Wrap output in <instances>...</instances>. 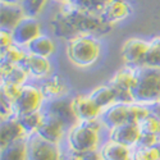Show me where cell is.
I'll return each instance as SVG.
<instances>
[{
  "mask_svg": "<svg viewBox=\"0 0 160 160\" xmlns=\"http://www.w3.org/2000/svg\"><path fill=\"white\" fill-rule=\"evenodd\" d=\"M17 119L28 137L31 135H35L37 132L40 124H41V121H42V113L36 112V113H30V114H23V115H18Z\"/></svg>",
  "mask_w": 160,
  "mask_h": 160,
  "instance_id": "484cf974",
  "label": "cell"
},
{
  "mask_svg": "<svg viewBox=\"0 0 160 160\" xmlns=\"http://www.w3.org/2000/svg\"><path fill=\"white\" fill-rule=\"evenodd\" d=\"M132 160H160V143L150 148L136 146L132 150Z\"/></svg>",
  "mask_w": 160,
  "mask_h": 160,
  "instance_id": "83f0119b",
  "label": "cell"
},
{
  "mask_svg": "<svg viewBox=\"0 0 160 160\" xmlns=\"http://www.w3.org/2000/svg\"><path fill=\"white\" fill-rule=\"evenodd\" d=\"M21 67L28 73L30 78H35L37 81L50 76L51 72V64L49 58L38 57L27 52L24 59L21 63Z\"/></svg>",
  "mask_w": 160,
  "mask_h": 160,
  "instance_id": "9a60e30c",
  "label": "cell"
},
{
  "mask_svg": "<svg viewBox=\"0 0 160 160\" xmlns=\"http://www.w3.org/2000/svg\"><path fill=\"white\" fill-rule=\"evenodd\" d=\"M23 86L19 85H14V83H8V82H2V96H4L5 99H8L9 101H12L14 104V101L18 99L21 91H22Z\"/></svg>",
  "mask_w": 160,
  "mask_h": 160,
  "instance_id": "1f68e13d",
  "label": "cell"
},
{
  "mask_svg": "<svg viewBox=\"0 0 160 160\" xmlns=\"http://www.w3.org/2000/svg\"><path fill=\"white\" fill-rule=\"evenodd\" d=\"M26 50H27V52L33 55L50 58L55 52V44L49 36L41 35L26 46Z\"/></svg>",
  "mask_w": 160,
  "mask_h": 160,
  "instance_id": "7402d4cb",
  "label": "cell"
},
{
  "mask_svg": "<svg viewBox=\"0 0 160 160\" xmlns=\"http://www.w3.org/2000/svg\"><path fill=\"white\" fill-rule=\"evenodd\" d=\"M141 136L140 126L136 123H124L109 129V140L135 149Z\"/></svg>",
  "mask_w": 160,
  "mask_h": 160,
  "instance_id": "4fadbf2b",
  "label": "cell"
},
{
  "mask_svg": "<svg viewBox=\"0 0 160 160\" xmlns=\"http://www.w3.org/2000/svg\"><path fill=\"white\" fill-rule=\"evenodd\" d=\"M57 2H59V3L63 5V4H71V3L74 2V0H57Z\"/></svg>",
  "mask_w": 160,
  "mask_h": 160,
  "instance_id": "74e56055",
  "label": "cell"
},
{
  "mask_svg": "<svg viewBox=\"0 0 160 160\" xmlns=\"http://www.w3.org/2000/svg\"><path fill=\"white\" fill-rule=\"evenodd\" d=\"M68 152L71 154L73 160H102L99 150H90V151H73L68 149Z\"/></svg>",
  "mask_w": 160,
  "mask_h": 160,
  "instance_id": "d6a6232c",
  "label": "cell"
},
{
  "mask_svg": "<svg viewBox=\"0 0 160 160\" xmlns=\"http://www.w3.org/2000/svg\"><path fill=\"white\" fill-rule=\"evenodd\" d=\"M0 76H2V82L14 83V85H19V86L27 85V81L30 79L28 73L22 68L21 64H18V65L2 64Z\"/></svg>",
  "mask_w": 160,
  "mask_h": 160,
  "instance_id": "44dd1931",
  "label": "cell"
},
{
  "mask_svg": "<svg viewBox=\"0 0 160 160\" xmlns=\"http://www.w3.org/2000/svg\"><path fill=\"white\" fill-rule=\"evenodd\" d=\"M104 128L100 119L90 122H79L67 132L68 149L73 151H90L99 150L100 132Z\"/></svg>",
  "mask_w": 160,
  "mask_h": 160,
  "instance_id": "277c9868",
  "label": "cell"
},
{
  "mask_svg": "<svg viewBox=\"0 0 160 160\" xmlns=\"http://www.w3.org/2000/svg\"><path fill=\"white\" fill-rule=\"evenodd\" d=\"M67 132L68 131L65 129V127L59 121L42 114V121L36 132V135H38L40 137H42L46 141L59 145Z\"/></svg>",
  "mask_w": 160,
  "mask_h": 160,
  "instance_id": "2e32d148",
  "label": "cell"
},
{
  "mask_svg": "<svg viewBox=\"0 0 160 160\" xmlns=\"http://www.w3.org/2000/svg\"><path fill=\"white\" fill-rule=\"evenodd\" d=\"M131 160H132V159H131Z\"/></svg>",
  "mask_w": 160,
  "mask_h": 160,
  "instance_id": "f35d334b",
  "label": "cell"
},
{
  "mask_svg": "<svg viewBox=\"0 0 160 160\" xmlns=\"http://www.w3.org/2000/svg\"><path fill=\"white\" fill-rule=\"evenodd\" d=\"M2 4H8V5H22L23 0H0Z\"/></svg>",
  "mask_w": 160,
  "mask_h": 160,
  "instance_id": "8d00e7d4",
  "label": "cell"
},
{
  "mask_svg": "<svg viewBox=\"0 0 160 160\" xmlns=\"http://www.w3.org/2000/svg\"><path fill=\"white\" fill-rule=\"evenodd\" d=\"M150 114V108L146 105H141L137 102H115L102 110L100 122L102 123L104 128L109 131L124 123L140 124V122H142Z\"/></svg>",
  "mask_w": 160,
  "mask_h": 160,
  "instance_id": "3957f363",
  "label": "cell"
},
{
  "mask_svg": "<svg viewBox=\"0 0 160 160\" xmlns=\"http://www.w3.org/2000/svg\"><path fill=\"white\" fill-rule=\"evenodd\" d=\"M37 86L41 90L45 100L68 96V87H67L63 79L58 76H49L46 78L40 79Z\"/></svg>",
  "mask_w": 160,
  "mask_h": 160,
  "instance_id": "ac0fdd59",
  "label": "cell"
},
{
  "mask_svg": "<svg viewBox=\"0 0 160 160\" xmlns=\"http://www.w3.org/2000/svg\"><path fill=\"white\" fill-rule=\"evenodd\" d=\"M51 28L57 37L69 41L78 36H100L108 33L112 26L98 13L78 9L72 4H63L51 21Z\"/></svg>",
  "mask_w": 160,
  "mask_h": 160,
  "instance_id": "6da1fadb",
  "label": "cell"
},
{
  "mask_svg": "<svg viewBox=\"0 0 160 160\" xmlns=\"http://www.w3.org/2000/svg\"><path fill=\"white\" fill-rule=\"evenodd\" d=\"M101 18L110 26L127 19L132 14V7L127 0H110L99 13Z\"/></svg>",
  "mask_w": 160,
  "mask_h": 160,
  "instance_id": "5bb4252c",
  "label": "cell"
},
{
  "mask_svg": "<svg viewBox=\"0 0 160 160\" xmlns=\"http://www.w3.org/2000/svg\"><path fill=\"white\" fill-rule=\"evenodd\" d=\"M72 105L78 122H90L100 119L102 109L90 98V95H78L72 98Z\"/></svg>",
  "mask_w": 160,
  "mask_h": 160,
  "instance_id": "7c38bea8",
  "label": "cell"
},
{
  "mask_svg": "<svg viewBox=\"0 0 160 160\" xmlns=\"http://www.w3.org/2000/svg\"><path fill=\"white\" fill-rule=\"evenodd\" d=\"M22 138H27V135L19 124L17 117L3 119L0 123V145L2 148Z\"/></svg>",
  "mask_w": 160,
  "mask_h": 160,
  "instance_id": "e0dca14e",
  "label": "cell"
},
{
  "mask_svg": "<svg viewBox=\"0 0 160 160\" xmlns=\"http://www.w3.org/2000/svg\"><path fill=\"white\" fill-rule=\"evenodd\" d=\"M132 150L128 146L108 140L99 149L102 160H131Z\"/></svg>",
  "mask_w": 160,
  "mask_h": 160,
  "instance_id": "ffe728a7",
  "label": "cell"
},
{
  "mask_svg": "<svg viewBox=\"0 0 160 160\" xmlns=\"http://www.w3.org/2000/svg\"><path fill=\"white\" fill-rule=\"evenodd\" d=\"M160 143V136L149 135V133H141L137 146L140 148H150V146H156Z\"/></svg>",
  "mask_w": 160,
  "mask_h": 160,
  "instance_id": "836d02e7",
  "label": "cell"
},
{
  "mask_svg": "<svg viewBox=\"0 0 160 160\" xmlns=\"http://www.w3.org/2000/svg\"><path fill=\"white\" fill-rule=\"evenodd\" d=\"M108 2H110V0H74L71 4L78 9L91 12V13H98L99 14Z\"/></svg>",
  "mask_w": 160,
  "mask_h": 160,
  "instance_id": "f1b7e54d",
  "label": "cell"
},
{
  "mask_svg": "<svg viewBox=\"0 0 160 160\" xmlns=\"http://www.w3.org/2000/svg\"><path fill=\"white\" fill-rule=\"evenodd\" d=\"M133 102L151 106L160 100V69L152 67L136 68V81L132 87Z\"/></svg>",
  "mask_w": 160,
  "mask_h": 160,
  "instance_id": "7a4b0ae2",
  "label": "cell"
},
{
  "mask_svg": "<svg viewBox=\"0 0 160 160\" xmlns=\"http://www.w3.org/2000/svg\"><path fill=\"white\" fill-rule=\"evenodd\" d=\"M62 155L58 143L46 141L36 133L27 137V160H62Z\"/></svg>",
  "mask_w": 160,
  "mask_h": 160,
  "instance_id": "ba28073f",
  "label": "cell"
},
{
  "mask_svg": "<svg viewBox=\"0 0 160 160\" xmlns=\"http://www.w3.org/2000/svg\"><path fill=\"white\" fill-rule=\"evenodd\" d=\"M150 41L141 38H129L122 46V59L124 64L132 68H138L143 65L146 52L149 50Z\"/></svg>",
  "mask_w": 160,
  "mask_h": 160,
  "instance_id": "8fae6325",
  "label": "cell"
},
{
  "mask_svg": "<svg viewBox=\"0 0 160 160\" xmlns=\"http://www.w3.org/2000/svg\"><path fill=\"white\" fill-rule=\"evenodd\" d=\"M44 102H45V98L37 85H33V83L24 85L22 87L18 99L13 104L16 117L41 112Z\"/></svg>",
  "mask_w": 160,
  "mask_h": 160,
  "instance_id": "52a82bcc",
  "label": "cell"
},
{
  "mask_svg": "<svg viewBox=\"0 0 160 160\" xmlns=\"http://www.w3.org/2000/svg\"><path fill=\"white\" fill-rule=\"evenodd\" d=\"M0 27L2 30L10 31L26 17L22 5H8L2 4L0 7Z\"/></svg>",
  "mask_w": 160,
  "mask_h": 160,
  "instance_id": "d6986e66",
  "label": "cell"
},
{
  "mask_svg": "<svg viewBox=\"0 0 160 160\" xmlns=\"http://www.w3.org/2000/svg\"><path fill=\"white\" fill-rule=\"evenodd\" d=\"M143 65L160 69V37H156L150 41L149 50L146 52L143 60Z\"/></svg>",
  "mask_w": 160,
  "mask_h": 160,
  "instance_id": "4316f807",
  "label": "cell"
},
{
  "mask_svg": "<svg viewBox=\"0 0 160 160\" xmlns=\"http://www.w3.org/2000/svg\"><path fill=\"white\" fill-rule=\"evenodd\" d=\"M48 0H23L22 8L28 17H37L42 12Z\"/></svg>",
  "mask_w": 160,
  "mask_h": 160,
  "instance_id": "4dcf8cb0",
  "label": "cell"
},
{
  "mask_svg": "<svg viewBox=\"0 0 160 160\" xmlns=\"http://www.w3.org/2000/svg\"><path fill=\"white\" fill-rule=\"evenodd\" d=\"M27 50L24 48L12 45L4 50H0V58H2V64H8V65H18L22 63L24 59Z\"/></svg>",
  "mask_w": 160,
  "mask_h": 160,
  "instance_id": "d4e9b609",
  "label": "cell"
},
{
  "mask_svg": "<svg viewBox=\"0 0 160 160\" xmlns=\"http://www.w3.org/2000/svg\"><path fill=\"white\" fill-rule=\"evenodd\" d=\"M149 108H150V113L160 119V100L156 101L155 104H152L151 106H149Z\"/></svg>",
  "mask_w": 160,
  "mask_h": 160,
  "instance_id": "d590c367",
  "label": "cell"
},
{
  "mask_svg": "<svg viewBox=\"0 0 160 160\" xmlns=\"http://www.w3.org/2000/svg\"><path fill=\"white\" fill-rule=\"evenodd\" d=\"M138 126H140L141 133H149V135L160 136V119L152 114L146 117L142 122H140Z\"/></svg>",
  "mask_w": 160,
  "mask_h": 160,
  "instance_id": "f546056e",
  "label": "cell"
},
{
  "mask_svg": "<svg viewBox=\"0 0 160 160\" xmlns=\"http://www.w3.org/2000/svg\"><path fill=\"white\" fill-rule=\"evenodd\" d=\"M38 36H41V24L36 19V17L26 16L12 30V37H13L14 45L24 48V49Z\"/></svg>",
  "mask_w": 160,
  "mask_h": 160,
  "instance_id": "30bf717a",
  "label": "cell"
},
{
  "mask_svg": "<svg viewBox=\"0 0 160 160\" xmlns=\"http://www.w3.org/2000/svg\"><path fill=\"white\" fill-rule=\"evenodd\" d=\"M12 45H14L13 37H12V32L5 31V30H0V50H4Z\"/></svg>",
  "mask_w": 160,
  "mask_h": 160,
  "instance_id": "e575fe53",
  "label": "cell"
},
{
  "mask_svg": "<svg viewBox=\"0 0 160 160\" xmlns=\"http://www.w3.org/2000/svg\"><path fill=\"white\" fill-rule=\"evenodd\" d=\"M0 160H27V138L18 140L2 148Z\"/></svg>",
  "mask_w": 160,
  "mask_h": 160,
  "instance_id": "603a6c76",
  "label": "cell"
},
{
  "mask_svg": "<svg viewBox=\"0 0 160 160\" xmlns=\"http://www.w3.org/2000/svg\"><path fill=\"white\" fill-rule=\"evenodd\" d=\"M136 81V68L126 65L119 69L109 81L108 85L112 86L117 95V102H133L132 99V87Z\"/></svg>",
  "mask_w": 160,
  "mask_h": 160,
  "instance_id": "9c48e42d",
  "label": "cell"
},
{
  "mask_svg": "<svg viewBox=\"0 0 160 160\" xmlns=\"http://www.w3.org/2000/svg\"><path fill=\"white\" fill-rule=\"evenodd\" d=\"M41 113L44 115L51 117L59 121L67 131L73 128L76 124H78V119L74 114L73 105H72V98L69 96H63L57 99H50L45 100Z\"/></svg>",
  "mask_w": 160,
  "mask_h": 160,
  "instance_id": "8992f818",
  "label": "cell"
},
{
  "mask_svg": "<svg viewBox=\"0 0 160 160\" xmlns=\"http://www.w3.org/2000/svg\"><path fill=\"white\" fill-rule=\"evenodd\" d=\"M101 54V45L96 36H78L68 41L67 55L77 67L86 68L95 64Z\"/></svg>",
  "mask_w": 160,
  "mask_h": 160,
  "instance_id": "5b68a950",
  "label": "cell"
},
{
  "mask_svg": "<svg viewBox=\"0 0 160 160\" xmlns=\"http://www.w3.org/2000/svg\"><path fill=\"white\" fill-rule=\"evenodd\" d=\"M88 95L102 110H105L106 108H109V106H112L113 104L117 102V95L110 85L99 86L95 90H92L91 94H88Z\"/></svg>",
  "mask_w": 160,
  "mask_h": 160,
  "instance_id": "cb8c5ba5",
  "label": "cell"
}]
</instances>
